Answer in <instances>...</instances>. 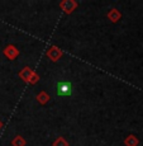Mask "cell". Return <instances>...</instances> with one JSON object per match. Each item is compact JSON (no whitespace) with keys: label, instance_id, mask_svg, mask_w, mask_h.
Wrapping results in <instances>:
<instances>
[{"label":"cell","instance_id":"6da1fadb","mask_svg":"<svg viewBox=\"0 0 143 146\" xmlns=\"http://www.w3.org/2000/svg\"><path fill=\"white\" fill-rule=\"evenodd\" d=\"M56 90L60 97H70L72 94V85L69 81H58L56 85Z\"/></svg>","mask_w":143,"mask_h":146},{"label":"cell","instance_id":"7a4b0ae2","mask_svg":"<svg viewBox=\"0 0 143 146\" xmlns=\"http://www.w3.org/2000/svg\"><path fill=\"white\" fill-rule=\"evenodd\" d=\"M46 55H47V57H48L51 61H53V62H57V61L60 60L61 57H62L63 52H62V50H61L60 47H57V46H51L48 50H47Z\"/></svg>","mask_w":143,"mask_h":146},{"label":"cell","instance_id":"3957f363","mask_svg":"<svg viewBox=\"0 0 143 146\" xmlns=\"http://www.w3.org/2000/svg\"><path fill=\"white\" fill-rule=\"evenodd\" d=\"M58 5H60V8L62 9V12H65L66 14H71L74 10H76V8L78 7L77 1H75V0H63V1H61Z\"/></svg>","mask_w":143,"mask_h":146},{"label":"cell","instance_id":"277c9868","mask_svg":"<svg viewBox=\"0 0 143 146\" xmlns=\"http://www.w3.org/2000/svg\"><path fill=\"white\" fill-rule=\"evenodd\" d=\"M3 53H4V56L8 58V60H12L13 61V60H15V58L19 56V50L16 48L14 44H8V46L4 48Z\"/></svg>","mask_w":143,"mask_h":146},{"label":"cell","instance_id":"5b68a950","mask_svg":"<svg viewBox=\"0 0 143 146\" xmlns=\"http://www.w3.org/2000/svg\"><path fill=\"white\" fill-rule=\"evenodd\" d=\"M33 74H34V71H33L29 66H26L24 69H22L20 71H19L18 76L23 81H26V83H29V80H30V78H32Z\"/></svg>","mask_w":143,"mask_h":146},{"label":"cell","instance_id":"8992f818","mask_svg":"<svg viewBox=\"0 0 143 146\" xmlns=\"http://www.w3.org/2000/svg\"><path fill=\"white\" fill-rule=\"evenodd\" d=\"M106 17H108V19L110 22H113V23H117L118 21L120 19V17H122V14L118 9H110L106 14Z\"/></svg>","mask_w":143,"mask_h":146},{"label":"cell","instance_id":"52a82bcc","mask_svg":"<svg viewBox=\"0 0 143 146\" xmlns=\"http://www.w3.org/2000/svg\"><path fill=\"white\" fill-rule=\"evenodd\" d=\"M36 99H37V102L39 103V104L44 106V104H47V103L49 102V95H48L47 92H41V93L37 94Z\"/></svg>","mask_w":143,"mask_h":146},{"label":"cell","instance_id":"ba28073f","mask_svg":"<svg viewBox=\"0 0 143 146\" xmlns=\"http://www.w3.org/2000/svg\"><path fill=\"white\" fill-rule=\"evenodd\" d=\"M139 140L137 139L134 135H128L124 140V145L125 146H138Z\"/></svg>","mask_w":143,"mask_h":146},{"label":"cell","instance_id":"9c48e42d","mask_svg":"<svg viewBox=\"0 0 143 146\" xmlns=\"http://www.w3.org/2000/svg\"><path fill=\"white\" fill-rule=\"evenodd\" d=\"M26 144H27L26 140H24L20 135H16V136L13 139V141H12L13 146H26Z\"/></svg>","mask_w":143,"mask_h":146},{"label":"cell","instance_id":"30bf717a","mask_svg":"<svg viewBox=\"0 0 143 146\" xmlns=\"http://www.w3.org/2000/svg\"><path fill=\"white\" fill-rule=\"evenodd\" d=\"M53 146H69V142H67V140L65 137H58V139L55 140Z\"/></svg>","mask_w":143,"mask_h":146},{"label":"cell","instance_id":"8fae6325","mask_svg":"<svg viewBox=\"0 0 143 146\" xmlns=\"http://www.w3.org/2000/svg\"><path fill=\"white\" fill-rule=\"evenodd\" d=\"M38 81H39V76H38L37 72H34V74L32 75V78H30V80H29V83H28V84H32V85H34V84H37Z\"/></svg>","mask_w":143,"mask_h":146},{"label":"cell","instance_id":"7c38bea8","mask_svg":"<svg viewBox=\"0 0 143 146\" xmlns=\"http://www.w3.org/2000/svg\"><path fill=\"white\" fill-rule=\"evenodd\" d=\"M1 127H3V122L0 121V130H1Z\"/></svg>","mask_w":143,"mask_h":146}]
</instances>
